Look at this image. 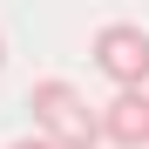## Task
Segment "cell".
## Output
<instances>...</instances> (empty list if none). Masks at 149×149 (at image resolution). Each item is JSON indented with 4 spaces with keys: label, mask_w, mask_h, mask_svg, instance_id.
Instances as JSON below:
<instances>
[{
    "label": "cell",
    "mask_w": 149,
    "mask_h": 149,
    "mask_svg": "<svg viewBox=\"0 0 149 149\" xmlns=\"http://www.w3.org/2000/svg\"><path fill=\"white\" fill-rule=\"evenodd\" d=\"M27 115H34V136H47L54 149H95L102 142V109L61 74L27 88Z\"/></svg>",
    "instance_id": "1"
},
{
    "label": "cell",
    "mask_w": 149,
    "mask_h": 149,
    "mask_svg": "<svg viewBox=\"0 0 149 149\" xmlns=\"http://www.w3.org/2000/svg\"><path fill=\"white\" fill-rule=\"evenodd\" d=\"M95 68L109 74L115 88H149V27H136V20H102L88 41Z\"/></svg>",
    "instance_id": "2"
},
{
    "label": "cell",
    "mask_w": 149,
    "mask_h": 149,
    "mask_svg": "<svg viewBox=\"0 0 149 149\" xmlns=\"http://www.w3.org/2000/svg\"><path fill=\"white\" fill-rule=\"evenodd\" d=\"M102 142L109 149H149V88H115L102 102Z\"/></svg>",
    "instance_id": "3"
},
{
    "label": "cell",
    "mask_w": 149,
    "mask_h": 149,
    "mask_svg": "<svg viewBox=\"0 0 149 149\" xmlns=\"http://www.w3.org/2000/svg\"><path fill=\"white\" fill-rule=\"evenodd\" d=\"M7 149H54L47 136H20V142H7Z\"/></svg>",
    "instance_id": "4"
},
{
    "label": "cell",
    "mask_w": 149,
    "mask_h": 149,
    "mask_svg": "<svg viewBox=\"0 0 149 149\" xmlns=\"http://www.w3.org/2000/svg\"><path fill=\"white\" fill-rule=\"evenodd\" d=\"M0 68H7V34H0Z\"/></svg>",
    "instance_id": "5"
}]
</instances>
